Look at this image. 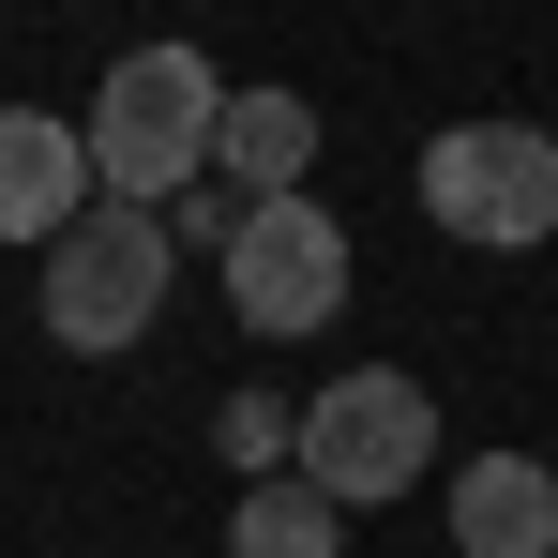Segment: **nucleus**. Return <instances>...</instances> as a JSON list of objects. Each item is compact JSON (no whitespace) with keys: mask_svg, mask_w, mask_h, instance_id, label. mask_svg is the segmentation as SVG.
<instances>
[{"mask_svg":"<svg viewBox=\"0 0 558 558\" xmlns=\"http://www.w3.org/2000/svg\"><path fill=\"white\" fill-rule=\"evenodd\" d=\"M92 121H61V106H0V242H61L76 211H92Z\"/></svg>","mask_w":558,"mask_h":558,"instance_id":"6","label":"nucleus"},{"mask_svg":"<svg viewBox=\"0 0 558 558\" xmlns=\"http://www.w3.org/2000/svg\"><path fill=\"white\" fill-rule=\"evenodd\" d=\"M302 167H317V106H302V92H227L211 182L242 196V211H272V196H302Z\"/></svg>","mask_w":558,"mask_h":558,"instance_id":"8","label":"nucleus"},{"mask_svg":"<svg viewBox=\"0 0 558 558\" xmlns=\"http://www.w3.org/2000/svg\"><path fill=\"white\" fill-rule=\"evenodd\" d=\"M211 136H227V76L196 46H121L92 92V182L136 211H182L211 182Z\"/></svg>","mask_w":558,"mask_h":558,"instance_id":"1","label":"nucleus"},{"mask_svg":"<svg viewBox=\"0 0 558 558\" xmlns=\"http://www.w3.org/2000/svg\"><path fill=\"white\" fill-rule=\"evenodd\" d=\"M453 558H558V468L544 453H468L453 468Z\"/></svg>","mask_w":558,"mask_h":558,"instance_id":"7","label":"nucleus"},{"mask_svg":"<svg viewBox=\"0 0 558 558\" xmlns=\"http://www.w3.org/2000/svg\"><path fill=\"white\" fill-rule=\"evenodd\" d=\"M227 302H242V332H317V317L348 302V227H332L317 196L242 211V242H227Z\"/></svg>","mask_w":558,"mask_h":558,"instance_id":"5","label":"nucleus"},{"mask_svg":"<svg viewBox=\"0 0 558 558\" xmlns=\"http://www.w3.org/2000/svg\"><path fill=\"white\" fill-rule=\"evenodd\" d=\"M167 287H182V227L136 211V196H92V211L46 242V332H61L76 363H121V348L167 317Z\"/></svg>","mask_w":558,"mask_h":558,"instance_id":"2","label":"nucleus"},{"mask_svg":"<svg viewBox=\"0 0 558 558\" xmlns=\"http://www.w3.org/2000/svg\"><path fill=\"white\" fill-rule=\"evenodd\" d=\"M423 211L453 242H483V257L558 242V136L544 121H438L423 136Z\"/></svg>","mask_w":558,"mask_h":558,"instance_id":"4","label":"nucleus"},{"mask_svg":"<svg viewBox=\"0 0 558 558\" xmlns=\"http://www.w3.org/2000/svg\"><path fill=\"white\" fill-rule=\"evenodd\" d=\"M211 453L242 468V483H272V468H302V408L287 392H227L211 408Z\"/></svg>","mask_w":558,"mask_h":558,"instance_id":"10","label":"nucleus"},{"mask_svg":"<svg viewBox=\"0 0 558 558\" xmlns=\"http://www.w3.org/2000/svg\"><path fill=\"white\" fill-rule=\"evenodd\" d=\"M332 544H348V498H317L302 468L242 483V513H227V558H332Z\"/></svg>","mask_w":558,"mask_h":558,"instance_id":"9","label":"nucleus"},{"mask_svg":"<svg viewBox=\"0 0 558 558\" xmlns=\"http://www.w3.org/2000/svg\"><path fill=\"white\" fill-rule=\"evenodd\" d=\"M423 468H438V392L408 363H348L332 392H302V483H317V498L377 513V498H408Z\"/></svg>","mask_w":558,"mask_h":558,"instance_id":"3","label":"nucleus"}]
</instances>
